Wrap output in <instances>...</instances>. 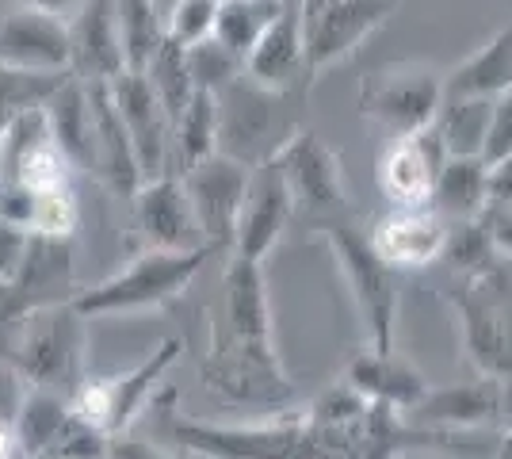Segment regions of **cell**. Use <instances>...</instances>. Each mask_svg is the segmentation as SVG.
<instances>
[{"instance_id": "1", "label": "cell", "mask_w": 512, "mask_h": 459, "mask_svg": "<svg viewBox=\"0 0 512 459\" xmlns=\"http://www.w3.org/2000/svg\"><path fill=\"white\" fill-rule=\"evenodd\" d=\"M203 383L226 406L279 414L291 406L295 383L283 372L272 337V303L264 261L230 253L218 303L211 310V349L203 356Z\"/></svg>"}, {"instance_id": "2", "label": "cell", "mask_w": 512, "mask_h": 459, "mask_svg": "<svg viewBox=\"0 0 512 459\" xmlns=\"http://www.w3.org/2000/svg\"><path fill=\"white\" fill-rule=\"evenodd\" d=\"M88 318L73 303L35 306L0 333V356H8L31 387L73 394L85 379Z\"/></svg>"}, {"instance_id": "3", "label": "cell", "mask_w": 512, "mask_h": 459, "mask_svg": "<svg viewBox=\"0 0 512 459\" xmlns=\"http://www.w3.org/2000/svg\"><path fill=\"white\" fill-rule=\"evenodd\" d=\"M169 437L176 448L211 459H337L333 444L314 433L306 414H287L279 410L268 421L253 425H214L199 417H184L169 410L165 417Z\"/></svg>"}, {"instance_id": "4", "label": "cell", "mask_w": 512, "mask_h": 459, "mask_svg": "<svg viewBox=\"0 0 512 459\" xmlns=\"http://www.w3.org/2000/svg\"><path fill=\"white\" fill-rule=\"evenodd\" d=\"M211 261V249H188V253H172V249H142L138 257H130L115 276H107L104 284L77 291L69 303L92 318H123V314H146V310H165L180 295H188L195 276L203 272V264Z\"/></svg>"}, {"instance_id": "5", "label": "cell", "mask_w": 512, "mask_h": 459, "mask_svg": "<svg viewBox=\"0 0 512 459\" xmlns=\"http://www.w3.org/2000/svg\"><path fill=\"white\" fill-rule=\"evenodd\" d=\"M299 92H276V88L256 85L253 77H237L226 88L214 92L218 104V153L234 157L241 165H264L272 161L291 134L302 131L299 108H295Z\"/></svg>"}, {"instance_id": "6", "label": "cell", "mask_w": 512, "mask_h": 459, "mask_svg": "<svg viewBox=\"0 0 512 459\" xmlns=\"http://www.w3.org/2000/svg\"><path fill=\"white\" fill-rule=\"evenodd\" d=\"M318 234L329 245L344 284L352 291V303H356V314H360L363 326V341L371 349H390L394 333H398V306H402L398 280H402V272H394L371 249L367 234L352 219L325 222V226H318Z\"/></svg>"}, {"instance_id": "7", "label": "cell", "mask_w": 512, "mask_h": 459, "mask_svg": "<svg viewBox=\"0 0 512 459\" xmlns=\"http://www.w3.org/2000/svg\"><path fill=\"white\" fill-rule=\"evenodd\" d=\"M180 341L169 337V341H161L157 349H150L130 372H119V375H85L73 394H69V402H73V410L92 421L96 429H104L107 437H115V433H127L134 429V421L138 414L146 410L153 402V394L161 387V379L169 375V368L180 360Z\"/></svg>"}, {"instance_id": "8", "label": "cell", "mask_w": 512, "mask_h": 459, "mask_svg": "<svg viewBox=\"0 0 512 459\" xmlns=\"http://www.w3.org/2000/svg\"><path fill=\"white\" fill-rule=\"evenodd\" d=\"M360 115L379 123L390 138L417 134L436 123L444 108V69L425 62L383 66L360 85Z\"/></svg>"}, {"instance_id": "9", "label": "cell", "mask_w": 512, "mask_h": 459, "mask_svg": "<svg viewBox=\"0 0 512 459\" xmlns=\"http://www.w3.org/2000/svg\"><path fill=\"white\" fill-rule=\"evenodd\" d=\"M402 0H302V39H306V85L321 73L344 66Z\"/></svg>"}, {"instance_id": "10", "label": "cell", "mask_w": 512, "mask_h": 459, "mask_svg": "<svg viewBox=\"0 0 512 459\" xmlns=\"http://www.w3.org/2000/svg\"><path fill=\"white\" fill-rule=\"evenodd\" d=\"M287 180L295 215H306L318 226L348 219V184L337 150L314 127L291 134V142L272 157Z\"/></svg>"}, {"instance_id": "11", "label": "cell", "mask_w": 512, "mask_h": 459, "mask_svg": "<svg viewBox=\"0 0 512 459\" xmlns=\"http://www.w3.org/2000/svg\"><path fill=\"white\" fill-rule=\"evenodd\" d=\"M249 176H253L249 165H241V161L218 150L180 173L188 199H192L195 219H199V230H203V241L214 253L234 249V230L237 219H241L245 192H249Z\"/></svg>"}, {"instance_id": "12", "label": "cell", "mask_w": 512, "mask_h": 459, "mask_svg": "<svg viewBox=\"0 0 512 459\" xmlns=\"http://www.w3.org/2000/svg\"><path fill=\"white\" fill-rule=\"evenodd\" d=\"M130 211H134V230H138L146 249H172V253L211 249L203 241V230H199V219H195L180 173H161L142 180L138 192L130 196Z\"/></svg>"}, {"instance_id": "13", "label": "cell", "mask_w": 512, "mask_h": 459, "mask_svg": "<svg viewBox=\"0 0 512 459\" xmlns=\"http://www.w3.org/2000/svg\"><path fill=\"white\" fill-rule=\"evenodd\" d=\"M448 230L451 222L432 203H409V207H390L367 230V241L394 272H413L444 257Z\"/></svg>"}, {"instance_id": "14", "label": "cell", "mask_w": 512, "mask_h": 459, "mask_svg": "<svg viewBox=\"0 0 512 459\" xmlns=\"http://www.w3.org/2000/svg\"><path fill=\"white\" fill-rule=\"evenodd\" d=\"M448 161V146L436 127H425L417 134L390 138L375 165V184L390 207H409V203H428L432 184Z\"/></svg>"}, {"instance_id": "15", "label": "cell", "mask_w": 512, "mask_h": 459, "mask_svg": "<svg viewBox=\"0 0 512 459\" xmlns=\"http://www.w3.org/2000/svg\"><path fill=\"white\" fill-rule=\"evenodd\" d=\"M107 88H111V100H115V108L123 115V127L134 142L142 176L150 180V176L172 173V119L169 111L161 108L146 73L123 69L115 81H107Z\"/></svg>"}, {"instance_id": "16", "label": "cell", "mask_w": 512, "mask_h": 459, "mask_svg": "<svg viewBox=\"0 0 512 459\" xmlns=\"http://www.w3.org/2000/svg\"><path fill=\"white\" fill-rule=\"evenodd\" d=\"M448 306L455 314L459 345L467 352L470 368L501 383L512 379V326L497 303L482 295V287L463 284L448 295Z\"/></svg>"}, {"instance_id": "17", "label": "cell", "mask_w": 512, "mask_h": 459, "mask_svg": "<svg viewBox=\"0 0 512 459\" xmlns=\"http://www.w3.org/2000/svg\"><path fill=\"white\" fill-rule=\"evenodd\" d=\"M0 66L27 73H69V23L65 16L16 4L0 16Z\"/></svg>"}, {"instance_id": "18", "label": "cell", "mask_w": 512, "mask_h": 459, "mask_svg": "<svg viewBox=\"0 0 512 459\" xmlns=\"http://www.w3.org/2000/svg\"><path fill=\"white\" fill-rule=\"evenodd\" d=\"M291 219H295V203H291V192H287V180L279 173V165L276 161L256 165L253 176H249L245 203H241V219H237L230 253L249 257V261H268V253L279 245Z\"/></svg>"}, {"instance_id": "19", "label": "cell", "mask_w": 512, "mask_h": 459, "mask_svg": "<svg viewBox=\"0 0 512 459\" xmlns=\"http://www.w3.org/2000/svg\"><path fill=\"white\" fill-rule=\"evenodd\" d=\"M65 23H69V73L77 81L107 85L127 69L115 0H81Z\"/></svg>"}, {"instance_id": "20", "label": "cell", "mask_w": 512, "mask_h": 459, "mask_svg": "<svg viewBox=\"0 0 512 459\" xmlns=\"http://www.w3.org/2000/svg\"><path fill=\"white\" fill-rule=\"evenodd\" d=\"M344 383L356 394H363L371 406H386L394 414H409L432 387L425 372L394 345L390 349H371L367 345V349L356 352L344 368Z\"/></svg>"}, {"instance_id": "21", "label": "cell", "mask_w": 512, "mask_h": 459, "mask_svg": "<svg viewBox=\"0 0 512 459\" xmlns=\"http://www.w3.org/2000/svg\"><path fill=\"white\" fill-rule=\"evenodd\" d=\"M409 414L436 433H470L505 417V387L490 375L451 387H428V394Z\"/></svg>"}, {"instance_id": "22", "label": "cell", "mask_w": 512, "mask_h": 459, "mask_svg": "<svg viewBox=\"0 0 512 459\" xmlns=\"http://www.w3.org/2000/svg\"><path fill=\"white\" fill-rule=\"evenodd\" d=\"M245 77L276 92H299L306 85V39H302V0H283L272 27L245 58Z\"/></svg>"}, {"instance_id": "23", "label": "cell", "mask_w": 512, "mask_h": 459, "mask_svg": "<svg viewBox=\"0 0 512 459\" xmlns=\"http://www.w3.org/2000/svg\"><path fill=\"white\" fill-rule=\"evenodd\" d=\"M88 100H92V173L119 199H130L146 176H142L134 142L123 127V115L115 108L107 85H88Z\"/></svg>"}, {"instance_id": "24", "label": "cell", "mask_w": 512, "mask_h": 459, "mask_svg": "<svg viewBox=\"0 0 512 459\" xmlns=\"http://www.w3.org/2000/svg\"><path fill=\"white\" fill-rule=\"evenodd\" d=\"M512 88V16L459 66L444 69V100H497Z\"/></svg>"}, {"instance_id": "25", "label": "cell", "mask_w": 512, "mask_h": 459, "mask_svg": "<svg viewBox=\"0 0 512 459\" xmlns=\"http://www.w3.org/2000/svg\"><path fill=\"white\" fill-rule=\"evenodd\" d=\"M428 203L448 222H474L490 207V165L482 157H448Z\"/></svg>"}, {"instance_id": "26", "label": "cell", "mask_w": 512, "mask_h": 459, "mask_svg": "<svg viewBox=\"0 0 512 459\" xmlns=\"http://www.w3.org/2000/svg\"><path fill=\"white\" fill-rule=\"evenodd\" d=\"M50 134L58 142V150L69 157L73 169H92V100L88 85L77 81L73 73L62 81V88L43 104Z\"/></svg>"}, {"instance_id": "27", "label": "cell", "mask_w": 512, "mask_h": 459, "mask_svg": "<svg viewBox=\"0 0 512 459\" xmlns=\"http://www.w3.org/2000/svg\"><path fill=\"white\" fill-rule=\"evenodd\" d=\"M218 150V104L214 92L195 88L188 108L172 123V173H184L188 165L211 157Z\"/></svg>"}, {"instance_id": "28", "label": "cell", "mask_w": 512, "mask_h": 459, "mask_svg": "<svg viewBox=\"0 0 512 459\" xmlns=\"http://www.w3.org/2000/svg\"><path fill=\"white\" fill-rule=\"evenodd\" d=\"M440 261L451 264L455 276H463V284L470 287H486L497 276V264L501 253L490 238V226L486 219L474 222H455L448 230V245H444V257Z\"/></svg>"}, {"instance_id": "29", "label": "cell", "mask_w": 512, "mask_h": 459, "mask_svg": "<svg viewBox=\"0 0 512 459\" xmlns=\"http://www.w3.org/2000/svg\"><path fill=\"white\" fill-rule=\"evenodd\" d=\"M119 16V39H123V62L130 73H146L153 54L165 43V16L157 0H115Z\"/></svg>"}, {"instance_id": "30", "label": "cell", "mask_w": 512, "mask_h": 459, "mask_svg": "<svg viewBox=\"0 0 512 459\" xmlns=\"http://www.w3.org/2000/svg\"><path fill=\"white\" fill-rule=\"evenodd\" d=\"M283 0H218L214 12V39L226 43L245 62L249 50L260 43V35L272 27Z\"/></svg>"}, {"instance_id": "31", "label": "cell", "mask_w": 512, "mask_h": 459, "mask_svg": "<svg viewBox=\"0 0 512 459\" xmlns=\"http://www.w3.org/2000/svg\"><path fill=\"white\" fill-rule=\"evenodd\" d=\"M493 100H444L436 115V131L448 146V157H482L486 131H490Z\"/></svg>"}, {"instance_id": "32", "label": "cell", "mask_w": 512, "mask_h": 459, "mask_svg": "<svg viewBox=\"0 0 512 459\" xmlns=\"http://www.w3.org/2000/svg\"><path fill=\"white\" fill-rule=\"evenodd\" d=\"M146 81L157 92L161 108L169 111V119L176 123V115L188 108V100L195 96V81L188 73V58H184V46H176L172 39L161 43V50L153 54V62L146 66Z\"/></svg>"}, {"instance_id": "33", "label": "cell", "mask_w": 512, "mask_h": 459, "mask_svg": "<svg viewBox=\"0 0 512 459\" xmlns=\"http://www.w3.org/2000/svg\"><path fill=\"white\" fill-rule=\"evenodd\" d=\"M184 58H188V73H192L195 88H207V92H218L245 73V62L226 43H218L214 35L184 46Z\"/></svg>"}, {"instance_id": "34", "label": "cell", "mask_w": 512, "mask_h": 459, "mask_svg": "<svg viewBox=\"0 0 512 459\" xmlns=\"http://www.w3.org/2000/svg\"><path fill=\"white\" fill-rule=\"evenodd\" d=\"M69 73H27V69L0 66V111L20 115L27 108H43L46 100L62 88Z\"/></svg>"}, {"instance_id": "35", "label": "cell", "mask_w": 512, "mask_h": 459, "mask_svg": "<svg viewBox=\"0 0 512 459\" xmlns=\"http://www.w3.org/2000/svg\"><path fill=\"white\" fill-rule=\"evenodd\" d=\"M214 12L218 0H172L165 8V39L176 46H192L214 35Z\"/></svg>"}, {"instance_id": "36", "label": "cell", "mask_w": 512, "mask_h": 459, "mask_svg": "<svg viewBox=\"0 0 512 459\" xmlns=\"http://www.w3.org/2000/svg\"><path fill=\"white\" fill-rule=\"evenodd\" d=\"M505 157H512V88L493 100L490 131H486V146H482V161L486 165H497Z\"/></svg>"}, {"instance_id": "37", "label": "cell", "mask_w": 512, "mask_h": 459, "mask_svg": "<svg viewBox=\"0 0 512 459\" xmlns=\"http://www.w3.org/2000/svg\"><path fill=\"white\" fill-rule=\"evenodd\" d=\"M27 245H31V230L0 219V284H12L20 276L23 261H27Z\"/></svg>"}, {"instance_id": "38", "label": "cell", "mask_w": 512, "mask_h": 459, "mask_svg": "<svg viewBox=\"0 0 512 459\" xmlns=\"http://www.w3.org/2000/svg\"><path fill=\"white\" fill-rule=\"evenodd\" d=\"M104 459H188L184 448H161L153 440H142L134 433H115L107 437V456Z\"/></svg>"}, {"instance_id": "39", "label": "cell", "mask_w": 512, "mask_h": 459, "mask_svg": "<svg viewBox=\"0 0 512 459\" xmlns=\"http://www.w3.org/2000/svg\"><path fill=\"white\" fill-rule=\"evenodd\" d=\"M27 391H31V383L23 379L20 368L8 356H0V425H12L16 421Z\"/></svg>"}, {"instance_id": "40", "label": "cell", "mask_w": 512, "mask_h": 459, "mask_svg": "<svg viewBox=\"0 0 512 459\" xmlns=\"http://www.w3.org/2000/svg\"><path fill=\"white\" fill-rule=\"evenodd\" d=\"M486 226H490V238L497 245V253L512 261V207H486Z\"/></svg>"}, {"instance_id": "41", "label": "cell", "mask_w": 512, "mask_h": 459, "mask_svg": "<svg viewBox=\"0 0 512 459\" xmlns=\"http://www.w3.org/2000/svg\"><path fill=\"white\" fill-rule=\"evenodd\" d=\"M490 207H512V157L490 165Z\"/></svg>"}, {"instance_id": "42", "label": "cell", "mask_w": 512, "mask_h": 459, "mask_svg": "<svg viewBox=\"0 0 512 459\" xmlns=\"http://www.w3.org/2000/svg\"><path fill=\"white\" fill-rule=\"evenodd\" d=\"M16 4H31V8H43V12H54V16H73L81 0H16Z\"/></svg>"}, {"instance_id": "43", "label": "cell", "mask_w": 512, "mask_h": 459, "mask_svg": "<svg viewBox=\"0 0 512 459\" xmlns=\"http://www.w3.org/2000/svg\"><path fill=\"white\" fill-rule=\"evenodd\" d=\"M394 459H448V456H432V452H406V448H402Z\"/></svg>"}, {"instance_id": "44", "label": "cell", "mask_w": 512, "mask_h": 459, "mask_svg": "<svg viewBox=\"0 0 512 459\" xmlns=\"http://www.w3.org/2000/svg\"><path fill=\"white\" fill-rule=\"evenodd\" d=\"M8 119H12V115H4V111H0V131H4V127H8Z\"/></svg>"}, {"instance_id": "45", "label": "cell", "mask_w": 512, "mask_h": 459, "mask_svg": "<svg viewBox=\"0 0 512 459\" xmlns=\"http://www.w3.org/2000/svg\"><path fill=\"white\" fill-rule=\"evenodd\" d=\"M188 459H211V456H195V452H188Z\"/></svg>"}, {"instance_id": "46", "label": "cell", "mask_w": 512, "mask_h": 459, "mask_svg": "<svg viewBox=\"0 0 512 459\" xmlns=\"http://www.w3.org/2000/svg\"><path fill=\"white\" fill-rule=\"evenodd\" d=\"M490 459H493V456H490Z\"/></svg>"}]
</instances>
